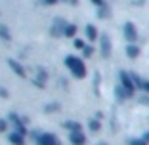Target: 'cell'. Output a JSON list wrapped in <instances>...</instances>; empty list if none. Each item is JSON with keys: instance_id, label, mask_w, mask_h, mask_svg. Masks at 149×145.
<instances>
[{"instance_id": "obj_1", "label": "cell", "mask_w": 149, "mask_h": 145, "mask_svg": "<svg viewBox=\"0 0 149 145\" xmlns=\"http://www.w3.org/2000/svg\"><path fill=\"white\" fill-rule=\"evenodd\" d=\"M65 65L69 67V71L73 73L74 78H84V76H86V65H84V61L80 59V57L69 56L65 59Z\"/></svg>"}, {"instance_id": "obj_2", "label": "cell", "mask_w": 149, "mask_h": 145, "mask_svg": "<svg viewBox=\"0 0 149 145\" xmlns=\"http://www.w3.org/2000/svg\"><path fill=\"white\" fill-rule=\"evenodd\" d=\"M124 38H126L130 44H136L138 31H136V25H134V23H126V25H124Z\"/></svg>"}, {"instance_id": "obj_3", "label": "cell", "mask_w": 149, "mask_h": 145, "mask_svg": "<svg viewBox=\"0 0 149 145\" xmlns=\"http://www.w3.org/2000/svg\"><path fill=\"white\" fill-rule=\"evenodd\" d=\"M120 86H123L126 92H130V94L136 92V86H134L132 75H128V73H120Z\"/></svg>"}, {"instance_id": "obj_4", "label": "cell", "mask_w": 149, "mask_h": 145, "mask_svg": "<svg viewBox=\"0 0 149 145\" xmlns=\"http://www.w3.org/2000/svg\"><path fill=\"white\" fill-rule=\"evenodd\" d=\"M38 145H61V141L54 134H42V136H38Z\"/></svg>"}, {"instance_id": "obj_5", "label": "cell", "mask_w": 149, "mask_h": 145, "mask_svg": "<svg viewBox=\"0 0 149 145\" xmlns=\"http://www.w3.org/2000/svg\"><path fill=\"white\" fill-rule=\"evenodd\" d=\"M69 139H71L73 145H84V143H86V136H84L82 132H71Z\"/></svg>"}, {"instance_id": "obj_6", "label": "cell", "mask_w": 149, "mask_h": 145, "mask_svg": "<svg viewBox=\"0 0 149 145\" xmlns=\"http://www.w3.org/2000/svg\"><path fill=\"white\" fill-rule=\"evenodd\" d=\"M101 53H103V57H109L111 56V38L109 36H101Z\"/></svg>"}, {"instance_id": "obj_7", "label": "cell", "mask_w": 149, "mask_h": 145, "mask_svg": "<svg viewBox=\"0 0 149 145\" xmlns=\"http://www.w3.org/2000/svg\"><path fill=\"white\" fill-rule=\"evenodd\" d=\"M10 141H12L13 145H25V136H21V134H17V132H12L10 134Z\"/></svg>"}, {"instance_id": "obj_8", "label": "cell", "mask_w": 149, "mask_h": 145, "mask_svg": "<svg viewBox=\"0 0 149 145\" xmlns=\"http://www.w3.org/2000/svg\"><path fill=\"white\" fill-rule=\"evenodd\" d=\"M126 56L130 57V59H136V57L140 56V48H138L136 44H128V48H126Z\"/></svg>"}, {"instance_id": "obj_9", "label": "cell", "mask_w": 149, "mask_h": 145, "mask_svg": "<svg viewBox=\"0 0 149 145\" xmlns=\"http://www.w3.org/2000/svg\"><path fill=\"white\" fill-rule=\"evenodd\" d=\"M10 67H12L13 71H15V75H19V76H27V73H25V69H23L21 65H19L17 61H13V59H10Z\"/></svg>"}, {"instance_id": "obj_10", "label": "cell", "mask_w": 149, "mask_h": 145, "mask_svg": "<svg viewBox=\"0 0 149 145\" xmlns=\"http://www.w3.org/2000/svg\"><path fill=\"white\" fill-rule=\"evenodd\" d=\"M86 36H88L90 42H94V40L97 38V31H96V27H94V25H88L86 27Z\"/></svg>"}, {"instance_id": "obj_11", "label": "cell", "mask_w": 149, "mask_h": 145, "mask_svg": "<svg viewBox=\"0 0 149 145\" xmlns=\"http://www.w3.org/2000/svg\"><path fill=\"white\" fill-rule=\"evenodd\" d=\"M63 35H65V36H74V35H77V25H73V23H67L65 29H63Z\"/></svg>"}, {"instance_id": "obj_12", "label": "cell", "mask_w": 149, "mask_h": 145, "mask_svg": "<svg viewBox=\"0 0 149 145\" xmlns=\"http://www.w3.org/2000/svg\"><path fill=\"white\" fill-rule=\"evenodd\" d=\"M117 96L120 97V101H123V99H126V97H132V94H130V92H126L123 86H118V88H117Z\"/></svg>"}, {"instance_id": "obj_13", "label": "cell", "mask_w": 149, "mask_h": 145, "mask_svg": "<svg viewBox=\"0 0 149 145\" xmlns=\"http://www.w3.org/2000/svg\"><path fill=\"white\" fill-rule=\"evenodd\" d=\"M0 38L6 40V42L10 40V31H8V27H6V25H0Z\"/></svg>"}, {"instance_id": "obj_14", "label": "cell", "mask_w": 149, "mask_h": 145, "mask_svg": "<svg viewBox=\"0 0 149 145\" xmlns=\"http://www.w3.org/2000/svg\"><path fill=\"white\" fill-rule=\"evenodd\" d=\"M65 126L69 128L71 132H82V128H80L79 122H65Z\"/></svg>"}, {"instance_id": "obj_15", "label": "cell", "mask_w": 149, "mask_h": 145, "mask_svg": "<svg viewBox=\"0 0 149 145\" xmlns=\"http://www.w3.org/2000/svg\"><path fill=\"white\" fill-rule=\"evenodd\" d=\"M88 126H90V130H92V132H97V130H100V120H97V119H92L90 122H88Z\"/></svg>"}, {"instance_id": "obj_16", "label": "cell", "mask_w": 149, "mask_h": 145, "mask_svg": "<svg viewBox=\"0 0 149 145\" xmlns=\"http://www.w3.org/2000/svg\"><path fill=\"white\" fill-rule=\"evenodd\" d=\"M73 44H74V48H77V50H84V40L82 38H74Z\"/></svg>"}, {"instance_id": "obj_17", "label": "cell", "mask_w": 149, "mask_h": 145, "mask_svg": "<svg viewBox=\"0 0 149 145\" xmlns=\"http://www.w3.org/2000/svg\"><path fill=\"white\" fill-rule=\"evenodd\" d=\"M82 52H84V57H90V56L94 53V48H92V46H84Z\"/></svg>"}, {"instance_id": "obj_18", "label": "cell", "mask_w": 149, "mask_h": 145, "mask_svg": "<svg viewBox=\"0 0 149 145\" xmlns=\"http://www.w3.org/2000/svg\"><path fill=\"white\" fill-rule=\"evenodd\" d=\"M6 130H8V122L4 119H0V132H6Z\"/></svg>"}, {"instance_id": "obj_19", "label": "cell", "mask_w": 149, "mask_h": 145, "mask_svg": "<svg viewBox=\"0 0 149 145\" xmlns=\"http://www.w3.org/2000/svg\"><path fill=\"white\" fill-rule=\"evenodd\" d=\"M141 90H145V92L149 94V80H143V82H141Z\"/></svg>"}, {"instance_id": "obj_20", "label": "cell", "mask_w": 149, "mask_h": 145, "mask_svg": "<svg viewBox=\"0 0 149 145\" xmlns=\"http://www.w3.org/2000/svg\"><path fill=\"white\" fill-rule=\"evenodd\" d=\"M130 145H147V143H145L143 139H134V141H132Z\"/></svg>"}, {"instance_id": "obj_21", "label": "cell", "mask_w": 149, "mask_h": 145, "mask_svg": "<svg viewBox=\"0 0 149 145\" xmlns=\"http://www.w3.org/2000/svg\"><path fill=\"white\" fill-rule=\"evenodd\" d=\"M92 4H96V6H103V0H90Z\"/></svg>"}, {"instance_id": "obj_22", "label": "cell", "mask_w": 149, "mask_h": 145, "mask_svg": "<svg viewBox=\"0 0 149 145\" xmlns=\"http://www.w3.org/2000/svg\"><path fill=\"white\" fill-rule=\"evenodd\" d=\"M143 141L149 145V132H145V136H143Z\"/></svg>"}, {"instance_id": "obj_23", "label": "cell", "mask_w": 149, "mask_h": 145, "mask_svg": "<svg viewBox=\"0 0 149 145\" xmlns=\"http://www.w3.org/2000/svg\"><path fill=\"white\" fill-rule=\"evenodd\" d=\"M44 2H46V4H56L57 0H44Z\"/></svg>"}, {"instance_id": "obj_24", "label": "cell", "mask_w": 149, "mask_h": 145, "mask_svg": "<svg viewBox=\"0 0 149 145\" xmlns=\"http://www.w3.org/2000/svg\"><path fill=\"white\" fill-rule=\"evenodd\" d=\"M101 145H103V143H101Z\"/></svg>"}]
</instances>
